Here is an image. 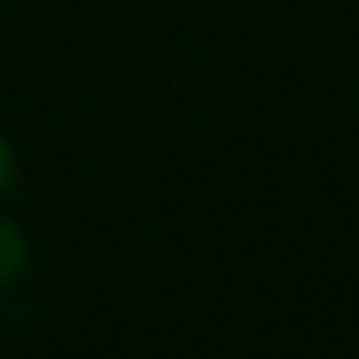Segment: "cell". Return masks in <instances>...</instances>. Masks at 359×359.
Instances as JSON below:
<instances>
[{"label":"cell","instance_id":"cell-2","mask_svg":"<svg viewBox=\"0 0 359 359\" xmlns=\"http://www.w3.org/2000/svg\"><path fill=\"white\" fill-rule=\"evenodd\" d=\"M12 182H16V158H12V147L0 140V194H8Z\"/></svg>","mask_w":359,"mask_h":359},{"label":"cell","instance_id":"cell-1","mask_svg":"<svg viewBox=\"0 0 359 359\" xmlns=\"http://www.w3.org/2000/svg\"><path fill=\"white\" fill-rule=\"evenodd\" d=\"M27 266V240L8 217H0V290L24 274Z\"/></svg>","mask_w":359,"mask_h":359}]
</instances>
